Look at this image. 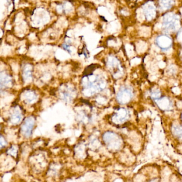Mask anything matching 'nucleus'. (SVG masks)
I'll list each match as a JSON object with an SVG mask.
<instances>
[{
  "mask_svg": "<svg viewBox=\"0 0 182 182\" xmlns=\"http://www.w3.org/2000/svg\"><path fill=\"white\" fill-rule=\"evenodd\" d=\"M179 17L173 12L165 14L163 19V29L166 32H175L179 26Z\"/></svg>",
  "mask_w": 182,
  "mask_h": 182,
  "instance_id": "1",
  "label": "nucleus"
},
{
  "mask_svg": "<svg viewBox=\"0 0 182 182\" xmlns=\"http://www.w3.org/2000/svg\"><path fill=\"white\" fill-rule=\"evenodd\" d=\"M11 79L8 75L4 72L0 73V91H2L6 87Z\"/></svg>",
  "mask_w": 182,
  "mask_h": 182,
  "instance_id": "7",
  "label": "nucleus"
},
{
  "mask_svg": "<svg viewBox=\"0 0 182 182\" xmlns=\"http://www.w3.org/2000/svg\"><path fill=\"white\" fill-rule=\"evenodd\" d=\"M104 140L108 146L113 149L119 148L120 143L118 136L112 132L106 133L104 135Z\"/></svg>",
  "mask_w": 182,
  "mask_h": 182,
  "instance_id": "4",
  "label": "nucleus"
},
{
  "mask_svg": "<svg viewBox=\"0 0 182 182\" xmlns=\"http://www.w3.org/2000/svg\"><path fill=\"white\" fill-rule=\"evenodd\" d=\"M114 117V119L118 121V123H120L127 119V117H128V114L126 109H120L118 111V112L116 113V116Z\"/></svg>",
  "mask_w": 182,
  "mask_h": 182,
  "instance_id": "8",
  "label": "nucleus"
},
{
  "mask_svg": "<svg viewBox=\"0 0 182 182\" xmlns=\"http://www.w3.org/2000/svg\"><path fill=\"white\" fill-rule=\"evenodd\" d=\"M161 8L164 10H168L171 8L174 4L173 0H160Z\"/></svg>",
  "mask_w": 182,
  "mask_h": 182,
  "instance_id": "10",
  "label": "nucleus"
},
{
  "mask_svg": "<svg viewBox=\"0 0 182 182\" xmlns=\"http://www.w3.org/2000/svg\"><path fill=\"white\" fill-rule=\"evenodd\" d=\"M25 97H26V100L29 103L33 102L34 100L36 99V96L35 94L33 92H27L26 94H25Z\"/></svg>",
  "mask_w": 182,
  "mask_h": 182,
  "instance_id": "12",
  "label": "nucleus"
},
{
  "mask_svg": "<svg viewBox=\"0 0 182 182\" xmlns=\"http://www.w3.org/2000/svg\"><path fill=\"white\" fill-rule=\"evenodd\" d=\"M157 103L161 109L163 110L168 109L170 107L171 105L170 101L166 97H163L161 99H157Z\"/></svg>",
  "mask_w": 182,
  "mask_h": 182,
  "instance_id": "9",
  "label": "nucleus"
},
{
  "mask_svg": "<svg viewBox=\"0 0 182 182\" xmlns=\"http://www.w3.org/2000/svg\"><path fill=\"white\" fill-rule=\"evenodd\" d=\"M9 153H10L12 155L15 156L16 155L17 150L16 149L12 148V149H10V150H9Z\"/></svg>",
  "mask_w": 182,
  "mask_h": 182,
  "instance_id": "15",
  "label": "nucleus"
},
{
  "mask_svg": "<svg viewBox=\"0 0 182 182\" xmlns=\"http://www.w3.org/2000/svg\"><path fill=\"white\" fill-rule=\"evenodd\" d=\"M34 125V120L32 117H28L26 119L22 126V134L26 138L30 136Z\"/></svg>",
  "mask_w": 182,
  "mask_h": 182,
  "instance_id": "6",
  "label": "nucleus"
},
{
  "mask_svg": "<svg viewBox=\"0 0 182 182\" xmlns=\"http://www.w3.org/2000/svg\"><path fill=\"white\" fill-rule=\"evenodd\" d=\"M21 119H22L21 115L17 110L14 111L11 116V121L14 124L20 123Z\"/></svg>",
  "mask_w": 182,
  "mask_h": 182,
  "instance_id": "11",
  "label": "nucleus"
},
{
  "mask_svg": "<svg viewBox=\"0 0 182 182\" xmlns=\"http://www.w3.org/2000/svg\"><path fill=\"white\" fill-rule=\"evenodd\" d=\"M155 43L161 50L167 51L171 47L173 40L168 35H161L156 38Z\"/></svg>",
  "mask_w": 182,
  "mask_h": 182,
  "instance_id": "3",
  "label": "nucleus"
},
{
  "mask_svg": "<svg viewBox=\"0 0 182 182\" xmlns=\"http://www.w3.org/2000/svg\"><path fill=\"white\" fill-rule=\"evenodd\" d=\"M143 9L145 16L148 21H151L155 18L157 15V9L152 1H149L145 3Z\"/></svg>",
  "mask_w": 182,
  "mask_h": 182,
  "instance_id": "5",
  "label": "nucleus"
},
{
  "mask_svg": "<svg viewBox=\"0 0 182 182\" xmlns=\"http://www.w3.org/2000/svg\"><path fill=\"white\" fill-rule=\"evenodd\" d=\"M174 134L177 136H179V138H181V136H182V128L181 127H174Z\"/></svg>",
  "mask_w": 182,
  "mask_h": 182,
  "instance_id": "13",
  "label": "nucleus"
},
{
  "mask_svg": "<svg viewBox=\"0 0 182 182\" xmlns=\"http://www.w3.org/2000/svg\"><path fill=\"white\" fill-rule=\"evenodd\" d=\"M133 93L130 88L124 87L119 91L117 94V100L122 105H126L131 100Z\"/></svg>",
  "mask_w": 182,
  "mask_h": 182,
  "instance_id": "2",
  "label": "nucleus"
},
{
  "mask_svg": "<svg viewBox=\"0 0 182 182\" xmlns=\"http://www.w3.org/2000/svg\"><path fill=\"white\" fill-rule=\"evenodd\" d=\"M6 144L5 139L3 138L2 136L0 135V149H2L3 147L6 146Z\"/></svg>",
  "mask_w": 182,
  "mask_h": 182,
  "instance_id": "14",
  "label": "nucleus"
}]
</instances>
